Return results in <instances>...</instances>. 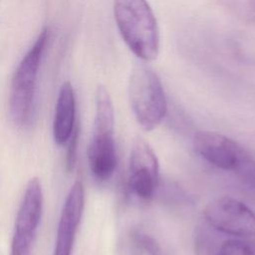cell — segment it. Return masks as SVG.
Instances as JSON below:
<instances>
[{"label": "cell", "mask_w": 255, "mask_h": 255, "mask_svg": "<svg viewBox=\"0 0 255 255\" xmlns=\"http://www.w3.org/2000/svg\"><path fill=\"white\" fill-rule=\"evenodd\" d=\"M114 17L124 42L140 60H154L159 52L156 18L146 0H114Z\"/></svg>", "instance_id": "cell-1"}, {"label": "cell", "mask_w": 255, "mask_h": 255, "mask_svg": "<svg viewBox=\"0 0 255 255\" xmlns=\"http://www.w3.org/2000/svg\"><path fill=\"white\" fill-rule=\"evenodd\" d=\"M49 37V29L44 28L19 62L12 77L9 113L13 123L18 127L29 125L33 118L38 76Z\"/></svg>", "instance_id": "cell-2"}, {"label": "cell", "mask_w": 255, "mask_h": 255, "mask_svg": "<svg viewBox=\"0 0 255 255\" xmlns=\"http://www.w3.org/2000/svg\"><path fill=\"white\" fill-rule=\"evenodd\" d=\"M115 111L109 91L99 86L96 92V113L93 135L88 146L89 166L100 181L110 179L117 168L115 143Z\"/></svg>", "instance_id": "cell-3"}, {"label": "cell", "mask_w": 255, "mask_h": 255, "mask_svg": "<svg viewBox=\"0 0 255 255\" xmlns=\"http://www.w3.org/2000/svg\"><path fill=\"white\" fill-rule=\"evenodd\" d=\"M128 100L138 125L145 130L154 129L167 111L160 79L150 68L139 65L130 73Z\"/></svg>", "instance_id": "cell-4"}, {"label": "cell", "mask_w": 255, "mask_h": 255, "mask_svg": "<svg viewBox=\"0 0 255 255\" xmlns=\"http://www.w3.org/2000/svg\"><path fill=\"white\" fill-rule=\"evenodd\" d=\"M43 202L41 181L33 177L26 185L16 215L10 255H31L42 218Z\"/></svg>", "instance_id": "cell-5"}, {"label": "cell", "mask_w": 255, "mask_h": 255, "mask_svg": "<svg viewBox=\"0 0 255 255\" xmlns=\"http://www.w3.org/2000/svg\"><path fill=\"white\" fill-rule=\"evenodd\" d=\"M204 217L208 225L220 233L234 237L255 235V213L236 198L222 196L210 201Z\"/></svg>", "instance_id": "cell-6"}, {"label": "cell", "mask_w": 255, "mask_h": 255, "mask_svg": "<svg viewBox=\"0 0 255 255\" xmlns=\"http://www.w3.org/2000/svg\"><path fill=\"white\" fill-rule=\"evenodd\" d=\"M159 182V166L155 153L141 137H136L131 144L129 154V192L141 200L154 196Z\"/></svg>", "instance_id": "cell-7"}, {"label": "cell", "mask_w": 255, "mask_h": 255, "mask_svg": "<svg viewBox=\"0 0 255 255\" xmlns=\"http://www.w3.org/2000/svg\"><path fill=\"white\" fill-rule=\"evenodd\" d=\"M85 205V189L81 180L71 186L58 222L53 255H72L76 234L81 223Z\"/></svg>", "instance_id": "cell-8"}, {"label": "cell", "mask_w": 255, "mask_h": 255, "mask_svg": "<svg viewBox=\"0 0 255 255\" xmlns=\"http://www.w3.org/2000/svg\"><path fill=\"white\" fill-rule=\"evenodd\" d=\"M193 148L208 163L223 169L235 168L243 147L232 138L215 132L201 130L193 136Z\"/></svg>", "instance_id": "cell-9"}, {"label": "cell", "mask_w": 255, "mask_h": 255, "mask_svg": "<svg viewBox=\"0 0 255 255\" xmlns=\"http://www.w3.org/2000/svg\"><path fill=\"white\" fill-rule=\"evenodd\" d=\"M76 123V98L70 82L61 85L57 97L53 120V138L57 145L67 143L74 131Z\"/></svg>", "instance_id": "cell-10"}, {"label": "cell", "mask_w": 255, "mask_h": 255, "mask_svg": "<svg viewBox=\"0 0 255 255\" xmlns=\"http://www.w3.org/2000/svg\"><path fill=\"white\" fill-rule=\"evenodd\" d=\"M195 255H255V243L237 238L223 241L205 227L196 229L194 236Z\"/></svg>", "instance_id": "cell-11"}, {"label": "cell", "mask_w": 255, "mask_h": 255, "mask_svg": "<svg viewBox=\"0 0 255 255\" xmlns=\"http://www.w3.org/2000/svg\"><path fill=\"white\" fill-rule=\"evenodd\" d=\"M233 172L243 184L255 190V157L245 148L243 149Z\"/></svg>", "instance_id": "cell-12"}, {"label": "cell", "mask_w": 255, "mask_h": 255, "mask_svg": "<svg viewBox=\"0 0 255 255\" xmlns=\"http://www.w3.org/2000/svg\"><path fill=\"white\" fill-rule=\"evenodd\" d=\"M130 238L134 245L147 255H164L163 249L160 246L159 242L153 236L149 235L142 229H132L130 233Z\"/></svg>", "instance_id": "cell-13"}, {"label": "cell", "mask_w": 255, "mask_h": 255, "mask_svg": "<svg viewBox=\"0 0 255 255\" xmlns=\"http://www.w3.org/2000/svg\"><path fill=\"white\" fill-rule=\"evenodd\" d=\"M79 134H80V128H79V125L77 124L68 141L69 146H68L67 155H66V168L68 171H72L76 165L77 151H78V144H79Z\"/></svg>", "instance_id": "cell-14"}]
</instances>
